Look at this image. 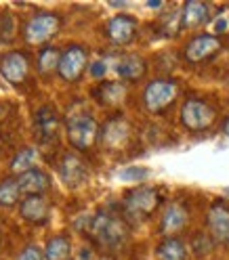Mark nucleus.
<instances>
[{"mask_svg": "<svg viewBox=\"0 0 229 260\" xmlns=\"http://www.w3.org/2000/svg\"><path fill=\"white\" fill-rule=\"evenodd\" d=\"M89 235L103 248H118L128 237V226L122 216L103 210L89 218Z\"/></svg>", "mask_w": 229, "mask_h": 260, "instance_id": "obj_1", "label": "nucleus"}, {"mask_svg": "<svg viewBox=\"0 0 229 260\" xmlns=\"http://www.w3.org/2000/svg\"><path fill=\"white\" fill-rule=\"evenodd\" d=\"M99 139V124L82 107L70 111L68 116V141L74 149L87 151Z\"/></svg>", "mask_w": 229, "mask_h": 260, "instance_id": "obj_2", "label": "nucleus"}, {"mask_svg": "<svg viewBox=\"0 0 229 260\" xmlns=\"http://www.w3.org/2000/svg\"><path fill=\"white\" fill-rule=\"evenodd\" d=\"M162 198H160V191L154 187H137L133 191H128L124 195V216L126 218H137V220H145L150 218L158 206H160Z\"/></svg>", "mask_w": 229, "mask_h": 260, "instance_id": "obj_3", "label": "nucleus"}, {"mask_svg": "<svg viewBox=\"0 0 229 260\" xmlns=\"http://www.w3.org/2000/svg\"><path fill=\"white\" fill-rule=\"evenodd\" d=\"M179 96V84L170 78H156L143 90V105L150 113H164Z\"/></svg>", "mask_w": 229, "mask_h": 260, "instance_id": "obj_4", "label": "nucleus"}, {"mask_svg": "<svg viewBox=\"0 0 229 260\" xmlns=\"http://www.w3.org/2000/svg\"><path fill=\"white\" fill-rule=\"evenodd\" d=\"M179 118L189 133H204L217 122V111L202 99H187L181 105Z\"/></svg>", "mask_w": 229, "mask_h": 260, "instance_id": "obj_5", "label": "nucleus"}, {"mask_svg": "<svg viewBox=\"0 0 229 260\" xmlns=\"http://www.w3.org/2000/svg\"><path fill=\"white\" fill-rule=\"evenodd\" d=\"M61 29V17L57 13L51 11H40L34 17H30V21L23 27V38L30 44H44L53 36H57V31Z\"/></svg>", "mask_w": 229, "mask_h": 260, "instance_id": "obj_6", "label": "nucleus"}, {"mask_svg": "<svg viewBox=\"0 0 229 260\" xmlns=\"http://www.w3.org/2000/svg\"><path fill=\"white\" fill-rule=\"evenodd\" d=\"M87 63H89L87 48L80 46V44H72L61 53L57 74L61 80H65V82H78L87 70Z\"/></svg>", "mask_w": 229, "mask_h": 260, "instance_id": "obj_7", "label": "nucleus"}, {"mask_svg": "<svg viewBox=\"0 0 229 260\" xmlns=\"http://www.w3.org/2000/svg\"><path fill=\"white\" fill-rule=\"evenodd\" d=\"M221 51V38L215 34H200V36H193L185 48H183V57L187 63L191 65H198L204 61H210L217 53Z\"/></svg>", "mask_w": 229, "mask_h": 260, "instance_id": "obj_8", "label": "nucleus"}, {"mask_svg": "<svg viewBox=\"0 0 229 260\" xmlns=\"http://www.w3.org/2000/svg\"><path fill=\"white\" fill-rule=\"evenodd\" d=\"M57 168H59L61 181L68 185V187H72V189L84 185L89 181V176H91L89 166L84 164V159L80 157V155H76V153H65L61 157Z\"/></svg>", "mask_w": 229, "mask_h": 260, "instance_id": "obj_9", "label": "nucleus"}, {"mask_svg": "<svg viewBox=\"0 0 229 260\" xmlns=\"http://www.w3.org/2000/svg\"><path fill=\"white\" fill-rule=\"evenodd\" d=\"M137 19L130 15H116L105 25V36L118 46H126L137 38Z\"/></svg>", "mask_w": 229, "mask_h": 260, "instance_id": "obj_10", "label": "nucleus"}, {"mask_svg": "<svg viewBox=\"0 0 229 260\" xmlns=\"http://www.w3.org/2000/svg\"><path fill=\"white\" fill-rule=\"evenodd\" d=\"M0 74H3V78L7 82H11L15 86L25 82V78L30 74L27 57L19 51H11V53L3 55V59H0Z\"/></svg>", "mask_w": 229, "mask_h": 260, "instance_id": "obj_11", "label": "nucleus"}, {"mask_svg": "<svg viewBox=\"0 0 229 260\" xmlns=\"http://www.w3.org/2000/svg\"><path fill=\"white\" fill-rule=\"evenodd\" d=\"M206 224L210 237L219 243H229V206L225 202H215L208 210Z\"/></svg>", "mask_w": 229, "mask_h": 260, "instance_id": "obj_12", "label": "nucleus"}, {"mask_svg": "<svg viewBox=\"0 0 229 260\" xmlns=\"http://www.w3.org/2000/svg\"><path fill=\"white\" fill-rule=\"evenodd\" d=\"M189 222V212L183 204L179 202H173L164 208V212H162V218H160V231L164 233L166 237H175L181 233Z\"/></svg>", "mask_w": 229, "mask_h": 260, "instance_id": "obj_13", "label": "nucleus"}, {"mask_svg": "<svg viewBox=\"0 0 229 260\" xmlns=\"http://www.w3.org/2000/svg\"><path fill=\"white\" fill-rule=\"evenodd\" d=\"M101 143L109 149H118V147H124L128 137H130V126L126 120L122 118H116V120H109L103 130H101Z\"/></svg>", "mask_w": 229, "mask_h": 260, "instance_id": "obj_14", "label": "nucleus"}, {"mask_svg": "<svg viewBox=\"0 0 229 260\" xmlns=\"http://www.w3.org/2000/svg\"><path fill=\"white\" fill-rule=\"evenodd\" d=\"M19 214L27 222L44 224L48 220V214H51V208H48V204L42 195H27V198L21 200V204H19Z\"/></svg>", "mask_w": 229, "mask_h": 260, "instance_id": "obj_15", "label": "nucleus"}, {"mask_svg": "<svg viewBox=\"0 0 229 260\" xmlns=\"http://www.w3.org/2000/svg\"><path fill=\"white\" fill-rule=\"evenodd\" d=\"M17 181H19V189L25 198L27 195H44L48 191V187H51V176L40 168H34V170L17 176Z\"/></svg>", "mask_w": 229, "mask_h": 260, "instance_id": "obj_16", "label": "nucleus"}, {"mask_svg": "<svg viewBox=\"0 0 229 260\" xmlns=\"http://www.w3.org/2000/svg\"><path fill=\"white\" fill-rule=\"evenodd\" d=\"M208 15H210V9L206 3L189 0L181 11V29H193V27L204 25L208 21Z\"/></svg>", "mask_w": 229, "mask_h": 260, "instance_id": "obj_17", "label": "nucleus"}, {"mask_svg": "<svg viewBox=\"0 0 229 260\" xmlns=\"http://www.w3.org/2000/svg\"><path fill=\"white\" fill-rule=\"evenodd\" d=\"M116 72H118V76L122 80H126V82H137V80H141L145 76L147 63L139 55H126V57H122L118 61Z\"/></svg>", "mask_w": 229, "mask_h": 260, "instance_id": "obj_18", "label": "nucleus"}, {"mask_svg": "<svg viewBox=\"0 0 229 260\" xmlns=\"http://www.w3.org/2000/svg\"><path fill=\"white\" fill-rule=\"evenodd\" d=\"M156 260H187V248L179 237H164L156 248Z\"/></svg>", "mask_w": 229, "mask_h": 260, "instance_id": "obj_19", "label": "nucleus"}, {"mask_svg": "<svg viewBox=\"0 0 229 260\" xmlns=\"http://www.w3.org/2000/svg\"><path fill=\"white\" fill-rule=\"evenodd\" d=\"M72 241L68 235H55L44 246V260H70Z\"/></svg>", "mask_w": 229, "mask_h": 260, "instance_id": "obj_20", "label": "nucleus"}, {"mask_svg": "<svg viewBox=\"0 0 229 260\" xmlns=\"http://www.w3.org/2000/svg\"><path fill=\"white\" fill-rule=\"evenodd\" d=\"M36 161H38V151L34 149V147H23L21 151H17L13 155V159H11V172L13 174H25V172H30V170H34V166H36Z\"/></svg>", "mask_w": 229, "mask_h": 260, "instance_id": "obj_21", "label": "nucleus"}, {"mask_svg": "<svg viewBox=\"0 0 229 260\" xmlns=\"http://www.w3.org/2000/svg\"><path fill=\"white\" fill-rule=\"evenodd\" d=\"M21 198V189L19 181L15 176H7L0 181V208H13L17 206Z\"/></svg>", "mask_w": 229, "mask_h": 260, "instance_id": "obj_22", "label": "nucleus"}, {"mask_svg": "<svg viewBox=\"0 0 229 260\" xmlns=\"http://www.w3.org/2000/svg\"><path fill=\"white\" fill-rule=\"evenodd\" d=\"M36 126H38L42 137H55L57 130H59V116L55 113V109L42 107L36 116Z\"/></svg>", "mask_w": 229, "mask_h": 260, "instance_id": "obj_23", "label": "nucleus"}, {"mask_svg": "<svg viewBox=\"0 0 229 260\" xmlns=\"http://www.w3.org/2000/svg\"><path fill=\"white\" fill-rule=\"evenodd\" d=\"M59 61H61V51L55 46H44L38 53V72L48 76L59 70Z\"/></svg>", "mask_w": 229, "mask_h": 260, "instance_id": "obj_24", "label": "nucleus"}, {"mask_svg": "<svg viewBox=\"0 0 229 260\" xmlns=\"http://www.w3.org/2000/svg\"><path fill=\"white\" fill-rule=\"evenodd\" d=\"M212 246H215V239H212L210 235H206V233H195L193 243H191V250L198 254V256H204V254H208V252L212 250Z\"/></svg>", "mask_w": 229, "mask_h": 260, "instance_id": "obj_25", "label": "nucleus"}, {"mask_svg": "<svg viewBox=\"0 0 229 260\" xmlns=\"http://www.w3.org/2000/svg\"><path fill=\"white\" fill-rule=\"evenodd\" d=\"M118 176L122 178V181H128V183H141L150 176V170L143 168V166H130V168H124Z\"/></svg>", "mask_w": 229, "mask_h": 260, "instance_id": "obj_26", "label": "nucleus"}, {"mask_svg": "<svg viewBox=\"0 0 229 260\" xmlns=\"http://www.w3.org/2000/svg\"><path fill=\"white\" fill-rule=\"evenodd\" d=\"M101 92H103L101 103H118L124 96V88L120 84H105L101 86Z\"/></svg>", "mask_w": 229, "mask_h": 260, "instance_id": "obj_27", "label": "nucleus"}, {"mask_svg": "<svg viewBox=\"0 0 229 260\" xmlns=\"http://www.w3.org/2000/svg\"><path fill=\"white\" fill-rule=\"evenodd\" d=\"M17 260H44V250H40L38 246H25Z\"/></svg>", "mask_w": 229, "mask_h": 260, "instance_id": "obj_28", "label": "nucleus"}, {"mask_svg": "<svg viewBox=\"0 0 229 260\" xmlns=\"http://www.w3.org/2000/svg\"><path fill=\"white\" fill-rule=\"evenodd\" d=\"M105 72H107V63L101 61V59H99V61H95V63L91 65V74H93L95 78H101Z\"/></svg>", "mask_w": 229, "mask_h": 260, "instance_id": "obj_29", "label": "nucleus"}, {"mask_svg": "<svg viewBox=\"0 0 229 260\" xmlns=\"http://www.w3.org/2000/svg\"><path fill=\"white\" fill-rule=\"evenodd\" d=\"M223 135L225 137H229V116L225 118V122H223Z\"/></svg>", "mask_w": 229, "mask_h": 260, "instance_id": "obj_30", "label": "nucleus"}, {"mask_svg": "<svg viewBox=\"0 0 229 260\" xmlns=\"http://www.w3.org/2000/svg\"><path fill=\"white\" fill-rule=\"evenodd\" d=\"M227 195H229V189H227Z\"/></svg>", "mask_w": 229, "mask_h": 260, "instance_id": "obj_31", "label": "nucleus"}, {"mask_svg": "<svg viewBox=\"0 0 229 260\" xmlns=\"http://www.w3.org/2000/svg\"><path fill=\"white\" fill-rule=\"evenodd\" d=\"M227 246H229V243H227Z\"/></svg>", "mask_w": 229, "mask_h": 260, "instance_id": "obj_32", "label": "nucleus"}]
</instances>
